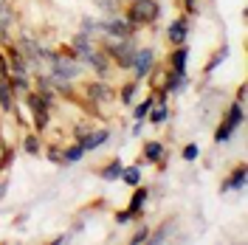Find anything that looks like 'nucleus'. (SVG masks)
<instances>
[{
	"instance_id": "nucleus-13",
	"label": "nucleus",
	"mask_w": 248,
	"mask_h": 245,
	"mask_svg": "<svg viewBox=\"0 0 248 245\" xmlns=\"http://www.w3.org/2000/svg\"><path fill=\"white\" fill-rule=\"evenodd\" d=\"M186 37H189V17H175L170 23V29H167V40L172 43V48L175 46H184Z\"/></svg>"
},
{
	"instance_id": "nucleus-8",
	"label": "nucleus",
	"mask_w": 248,
	"mask_h": 245,
	"mask_svg": "<svg viewBox=\"0 0 248 245\" xmlns=\"http://www.w3.org/2000/svg\"><path fill=\"white\" fill-rule=\"evenodd\" d=\"M130 71L136 74V82H144V79L155 71V48H141L139 46L136 57H133V68H130Z\"/></svg>"
},
{
	"instance_id": "nucleus-23",
	"label": "nucleus",
	"mask_w": 248,
	"mask_h": 245,
	"mask_svg": "<svg viewBox=\"0 0 248 245\" xmlns=\"http://www.w3.org/2000/svg\"><path fill=\"white\" fill-rule=\"evenodd\" d=\"M161 158H164V144L161 141H147L144 144V161L147 164H161Z\"/></svg>"
},
{
	"instance_id": "nucleus-40",
	"label": "nucleus",
	"mask_w": 248,
	"mask_h": 245,
	"mask_svg": "<svg viewBox=\"0 0 248 245\" xmlns=\"http://www.w3.org/2000/svg\"><path fill=\"white\" fill-rule=\"evenodd\" d=\"M234 102L246 105V85H240V88H237V99H234Z\"/></svg>"
},
{
	"instance_id": "nucleus-29",
	"label": "nucleus",
	"mask_w": 248,
	"mask_h": 245,
	"mask_svg": "<svg viewBox=\"0 0 248 245\" xmlns=\"http://www.w3.org/2000/svg\"><path fill=\"white\" fill-rule=\"evenodd\" d=\"M172 229H175V223H164L161 229L150 231V237H147V243H153V245H158V243H167V240H170V234H172Z\"/></svg>"
},
{
	"instance_id": "nucleus-28",
	"label": "nucleus",
	"mask_w": 248,
	"mask_h": 245,
	"mask_svg": "<svg viewBox=\"0 0 248 245\" xmlns=\"http://www.w3.org/2000/svg\"><path fill=\"white\" fill-rule=\"evenodd\" d=\"M62 158H65V164H79L82 158H85V150H82V144H71V147H62Z\"/></svg>"
},
{
	"instance_id": "nucleus-34",
	"label": "nucleus",
	"mask_w": 248,
	"mask_h": 245,
	"mask_svg": "<svg viewBox=\"0 0 248 245\" xmlns=\"http://www.w3.org/2000/svg\"><path fill=\"white\" fill-rule=\"evenodd\" d=\"M181 158H184L186 164L198 161V158H201V147H198V144H186L184 150H181Z\"/></svg>"
},
{
	"instance_id": "nucleus-27",
	"label": "nucleus",
	"mask_w": 248,
	"mask_h": 245,
	"mask_svg": "<svg viewBox=\"0 0 248 245\" xmlns=\"http://www.w3.org/2000/svg\"><path fill=\"white\" fill-rule=\"evenodd\" d=\"M119 181H124L130 189H133V186H139V184H141V167H139V164H133V167H124Z\"/></svg>"
},
{
	"instance_id": "nucleus-12",
	"label": "nucleus",
	"mask_w": 248,
	"mask_h": 245,
	"mask_svg": "<svg viewBox=\"0 0 248 245\" xmlns=\"http://www.w3.org/2000/svg\"><path fill=\"white\" fill-rule=\"evenodd\" d=\"M85 65H91L93 74H96L99 79H108L110 71H113V62H110V57H108V54H105L99 46L93 48V54L88 57V62H85Z\"/></svg>"
},
{
	"instance_id": "nucleus-18",
	"label": "nucleus",
	"mask_w": 248,
	"mask_h": 245,
	"mask_svg": "<svg viewBox=\"0 0 248 245\" xmlns=\"http://www.w3.org/2000/svg\"><path fill=\"white\" fill-rule=\"evenodd\" d=\"M170 68L172 71H178V74H186V68H189V46H175V51L170 54Z\"/></svg>"
},
{
	"instance_id": "nucleus-11",
	"label": "nucleus",
	"mask_w": 248,
	"mask_h": 245,
	"mask_svg": "<svg viewBox=\"0 0 248 245\" xmlns=\"http://www.w3.org/2000/svg\"><path fill=\"white\" fill-rule=\"evenodd\" d=\"M246 181H248V167L246 164H237V167L232 169V175L223 181L220 192H223V195H229V192H243V189H246Z\"/></svg>"
},
{
	"instance_id": "nucleus-21",
	"label": "nucleus",
	"mask_w": 248,
	"mask_h": 245,
	"mask_svg": "<svg viewBox=\"0 0 248 245\" xmlns=\"http://www.w3.org/2000/svg\"><path fill=\"white\" fill-rule=\"evenodd\" d=\"M79 31H82V34H88V37H93V40H99V37H102V20L85 15V17H82V23H79Z\"/></svg>"
},
{
	"instance_id": "nucleus-36",
	"label": "nucleus",
	"mask_w": 248,
	"mask_h": 245,
	"mask_svg": "<svg viewBox=\"0 0 248 245\" xmlns=\"http://www.w3.org/2000/svg\"><path fill=\"white\" fill-rule=\"evenodd\" d=\"M113 220H116V226H127V223H133L136 217H133V212H130V209H119V212L113 214Z\"/></svg>"
},
{
	"instance_id": "nucleus-17",
	"label": "nucleus",
	"mask_w": 248,
	"mask_h": 245,
	"mask_svg": "<svg viewBox=\"0 0 248 245\" xmlns=\"http://www.w3.org/2000/svg\"><path fill=\"white\" fill-rule=\"evenodd\" d=\"M161 88L167 93H172V96H178V93H184L186 88H189V77H186V74H178V71H170Z\"/></svg>"
},
{
	"instance_id": "nucleus-24",
	"label": "nucleus",
	"mask_w": 248,
	"mask_h": 245,
	"mask_svg": "<svg viewBox=\"0 0 248 245\" xmlns=\"http://www.w3.org/2000/svg\"><path fill=\"white\" fill-rule=\"evenodd\" d=\"M139 85H141V82L130 79L127 85H122V88H119V102H122L124 107H130V105L136 102V91H139Z\"/></svg>"
},
{
	"instance_id": "nucleus-41",
	"label": "nucleus",
	"mask_w": 248,
	"mask_h": 245,
	"mask_svg": "<svg viewBox=\"0 0 248 245\" xmlns=\"http://www.w3.org/2000/svg\"><path fill=\"white\" fill-rule=\"evenodd\" d=\"M6 192H9V181H3V184H0V200L6 198Z\"/></svg>"
},
{
	"instance_id": "nucleus-9",
	"label": "nucleus",
	"mask_w": 248,
	"mask_h": 245,
	"mask_svg": "<svg viewBox=\"0 0 248 245\" xmlns=\"http://www.w3.org/2000/svg\"><path fill=\"white\" fill-rule=\"evenodd\" d=\"M68 48H71V54H74L82 65H85V62H88V57L93 54V48H96V40H93V37H88V34H82V31H77V34L71 37V46H68Z\"/></svg>"
},
{
	"instance_id": "nucleus-35",
	"label": "nucleus",
	"mask_w": 248,
	"mask_h": 245,
	"mask_svg": "<svg viewBox=\"0 0 248 245\" xmlns=\"http://www.w3.org/2000/svg\"><path fill=\"white\" fill-rule=\"evenodd\" d=\"M147 237H150V229H147V226H139V229L133 231V237H130V245H141V243H147Z\"/></svg>"
},
{
	"instance_id": "nucleus-33",
	"label": "nucleus",
	"mask_w": 248,
	"mask_h": 245,
	"mask_svg": "<svg viewBox=\"0 0 248 245\" xmlns=\"http://www.w3.org/2000/svg\"><path fill=\"white\" fill-rule=\"evenodd\" d=\"M153 105H155V96H147L144 102H139V105H136L133 116H136V119H147V113H150V107H153Z\"/></svg>"
},
{
	"instance_id": "nucleus-32",
	"label": "nucleus",
	"mask_w": 248,
	"mask_h": 245,
	"mask_svg": "<svg viewBox=\"0 0 248 245\" xmlns=\"http://www.w3.org/2000/svg\"><path fill=\"white\" fill-rule=\"evenodd\" d=\"M46 158L51 164H57V167H65V158H62V147L60 144H48L46 147Z\"/></svg>"
},
{
	"instance_id": "nucleus-7",
	"label": "nucleus",
	"mask_w": 248,
	"mask_h": 245,
	"mask_svg": "<svg viewBox=\"0 0 248 245\" xmlns=\"http://www.w3.org/2000/svg\"><path fill=\"white\" fill-rule=\"evenodd\" d=\"M85 96H88V102H93V110H96V105H110V102H116V91L110 88L108 79L85 82Z\"/></svg>"
},
{
	"instance_id": "nucleus-3",
	"label": "nucleus",
	"mask_w": 248,
	"mask_h": 245,
	"mask_svg": "<svg viewBox=\"0 0 248 245\" xmlns=\"http://www.w3.org/2000/svg\"><path fill=\"white\" fill-rule=\"evenodd\" d=\"M243 124H246V105H240V102H229V107L223 110L220 124H217V130H215V144L217 147L229 144V141L237 136V130H240Z\"/></svg>"
},
{
	"instance_id": "nucleus-6",
	"label": "nucleus",
	"mask_w": 248,
	"mask_h": 245,
	"mask_svg": "<svg viewBox=\"0 0 248 245\" xmlns=\"http://www.w3.org/2000/svg\"><path fill=\"white\" fill-rule=\"evenodd\" d=\"M26 107H29L31 116H34L37 133H46L48 127H51V105H48L37 91H26Z\"/></svg>"
},
{
	"instance_id": "nucleus-22",
	"label": "nucleus",
	"mask_w": 248,
	"mask_h": 245,
	"mask_svg": "<svg viewBox=\"0 0 248 245\" xmlns=\"http://www.w3.org/2000/svg\"><path fill=\"white\" fill-rule=\"evenodd\" d=\"M147 119H150V124L161 127V124L170 119V107H167V102H155L153 107H150V113H147Z\"/></svg>"
},
{
	"instance_id": "nucleus-5",
	"label": "nucleus",
	"mask_w": 248,
	"mask_h": 245,
	"mask_svg": "<svg viewBox=\"0 0 248 245\" xmlns=\"http://www.w3.org/2000/svg\"><path fill=\"white\" fill-rule=\"evenodd\" d=\"M139 29L124 17V12L119 15H108L102 20V37H110V40H127V37H136Z\"/></svg>"
},
{
	"instance_id": "nucleus-2",
	"label": "nucleus",
	"mask_w": 248,
	"mask_h": 245,
	"mask_svg": "<svg viewBox=\"0 0 248 245\" xmlns=\"http://www.w3.org/2000/svg\"><path fill=\"white\" fill-rule=\"evenodd\" d=\"M46 62H48V77L54 79H65V82H77L82 77V62L68 51H46Z\"/></svg>"
},
{
	"instance_id": "nucleus-25",
	"label": "nucleus",
	"mask_w": 248,
	"mask_h": 245,
	"mask_svg": "<svg viewBox=\"0 0 248 245\" xmlns=\"http://www.w3.org/2000/svg\"><path fill=\"white\" fill-rule=\"evenodd\" d=\"M23 150L29 155H43V141H40V133H26L23 136Z\"/></svg>"
},
{
	"instance_id": "nucleus-4",
	"label": "nucleus",
	"mask_w": 248,
	"mask_h": 245,
	"mask_svg": "<svg viewBox=\"0 0 248 245\" xmlns=\"http://www.w3.org/2000/svg\"><path fill=\"white\" fill-rule=\"evenodd\" d=\"M124 17L136 26V29H147V26H155L161 20V3L158 0H130L124 3Z\"/></svg>"
},
{
	"instance_id": "nucleus-10",
	"label": "nucleus",
	"mask_w": 248,
	"mask_h": 245,
	"mask_svg": "<svg viewBox=\"0 0 248 245\" xmlns=\"http://www.w3.org/2000/svg\"><path fill=\"white\" fill-rule=\"evenodd\" d=\"M6 62H9V74H23V77L31 74L29 62L23 57V51L17 48V43H6Z\"/></svg>"
},
{
	"instance_id": "nucleus-37",
	"label": "nucleus",
	"mask_w": 248,
	"mask_h": 245,
	"mask_svg": "<svg viewBox=\"0 0 248 245\" xmlns=\"http://www.w3.org/2000/svg\"><path fill=\"white\" fill-rule=\"evenodd\" d=\"M91 130H93V124H91V122H82V124L77 127V130H74V136H77V141H79L82 136H88Z\"/></svg>"
},
{
	"instance_id": "nucleus-15",
	"label": "nucleus",
	"mask_w": 248,
	"mask_h": 245,
	"mask_svg": "<svg viewBox=\"0 0 248 245\" xmlns=\"http://www.w3.org/2000/svg\"><path fill=\"white\" fill-rule=\"evenodd\" d=\"M229 57H232V46H229V43H223V46H220L215 54L209 57V62L203 65V77H212V74H215V71H217V68H220L226 60H229Z\"/></svg>"
},
{
	"instance_id": "nucleus-38",
	"label": "nucleus",
	"mask_w": 248,
	"mask_h": 245,
	"mask_svg": "<svg viewBox=\"0 0 248 245\" xmlns=\"http://www.w3.org/2000/svg\"><path fill=\"white\" fill-rule=\"evenodd\" d=\"M184 3H186V15L189 17L198 15V0H184Z\"/></svg>"
},
{
	"instance_id": "nucleus-19",
	"label": "nucleus",
	"mask_w": 248,
	"mask_h": 245,
	"mask_svg": "<svg viewBox=\"0 0 248 245\" xmlns=\"http://www.w3.org/2000/svg\"><path fill=\"white\" fill-rule=\"evenodd\" d=\"M122 169H124L122 158H110L105 167H99V178H102V181H108V184H113V181H119V178H122Z\"/></svg>"
},
{
	"instance_id": "nucleus-30",
	"label": "nucleus",
	"mask_w": 248,
	"mask_h": 245,
	"mask_svg": "<svg viewBox=\"0 0 248 245\" xmlns=\"http://www.w3.org/2000/svg\"><path fill=\"white\" fill-rule=\"evenodd\" d=\"M15 147H9V144H0V172H9L12 164H15Z\"/></svg>"
},
{
	"instance_id": "nucleus-39",
	"label": "nucleus",
	"mask_w": 248,
	"mask_h": 245,
	"mask_svg": "<svg viewBox=\"0 0 248 245\" xmlns=\"http://www.w3.org/2000/svg\"><path fill=\"white\" fill-rule=\"evenodd\" d=\"M51 243H54V245H62V243H74V234H60V237H54Z\"/></svg>"
},
{
	"instance_id": "nucleus-26",
	"label": "nucleus",
	"mask_w": 248,
	"mask_h": 245,
	"mask_svg": "<svg viewBox=\"0 0 248 245\" xmlns=\"http://www.w3.org/2000/svg\"><path fill=\"white\" fill-rule=\"evenodd\" d=\"M9 88H12L15 96H20V93L31 91V82H29V77H23V74H9Z\"/></svg>"
},
{
	"instance_id": "nucleus-16",
	"label": "nucleus",
	"mask_w": 248,
	"mask_h": 245,
	"mask_svg": "<svg viewBox=\"0 0 248 245\" xmlns=\"http://www.w3.org/2000/svg\"><path fill=\"white\" fill-rule=\"evenodd\" d=\"M147 200H150V189H147V186H141V184L133 186V195H130V206H127V209L133 212V217H136V220H139V214L144 212Z\"/></svg>"
},
{
	"instance_id": "nucleus-31",
	"label": "nucleus",
	"mask_w": 248,
	"mask_h": 245,
	"mask_svg": "<svg viewBox=\"0 0 248 245\" xmlns=\"http://www.w3.org/2000/svg\"><path fill=\"white\" fill-rule=\"evenodd\" d=\"M93 6H96L99 12H105V17L122 12V3H119V0H93Z\"/></svg>"
},
{
	"instance_id": "nucleus-20",
	"label": "nucleus",
	"mask_w": 248,
	"mask_h": 245,
	"mask_svg": "<svg viewBox=\"0 0 248 245\" xmlns=\"http://www.w3.org/2000/svg\"><path fill=\"white\" fill-rule=\"evenodd\" d=\"M17 102H15V93L9 88V77H0V110L3 113H15Z\"/></svg>"
},
{
	"instance_id": "nucleus-42",
	"label": "nucleus",
	"mask_w": 248,
	"mask_h": 245,
	"mask_svg": "<svg viewBox=\"0 0 248 245\" xmlns=\"http://www.w3.org/2000/svg\"><path fill=\"white\" fill-rule=\"evenodd\" d=\"M0 144H3V141H0Z\"/></svg>"
},
{
	"instance_id": "nucleus-1",
	"label": "nucleus",
	"mask_w": 248,
	"mask_h": 245,
	"mask_svg": "<svg viewBox=\"0 0 248 245\" xmlns=\"http://www.w3.org/2000/svg\"><path fill=\"white\" fill-rule=\"evenodd\" d=\"M96 46L102 48L105 54L110 57L113 68H122V71H130L133 68V57L139 51V43L136 37H127V40H110V37H99Z\"/></svg>"
},
{
	"instance_id": "nucleus-14",
	"label": "nucleus",
	"mask_w": 248,
	"mask_h": 245,
	"mask_svg": "<svg viewBox=\"0 0 248 245\" xmlns=\"http://www.w3.org/2000/svg\"><path fill=\"white\" fill-rule=\"evenodd\" d=\"M110 141V130H105V127H99V130H91L88 136L79 138V144H82V150L85 153H93V150H99L102 144H108Z\"/></svg>"
}]
</instances>
